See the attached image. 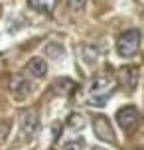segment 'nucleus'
I'll list each match as a JSON object with an SVG mask.
<instances>
[{
    "instance_id": "1",
    "label": "nucleus",
    "mask_w": 144,
    "mask_h": 150,
    "mask_svg": "<svg viewBox=\"0 0 144 150\" xmlns=\"http://www.w3.org/2000/svg\"><path fill=\"white\" fill-rule=\"evenodd\" d=\"M114 85H116V81L111 73H99L97 77L91 79L89 87H87V93H89L87 103L93 107H103L107 103V97L114 89Z\"/></svg>"
},
{
    "instance_id": "2",
    "label": "nucleus",
    "mask_w": 144,
    "mask_h": 150,
    "mask_svg": "<svg viewBox=\"0 0 144 150\" xmlns=\"http://www.w3.org/2000/svg\"><path fill=\"white\" fill-rule=\"evenodd\" d=\"M140 47V32L138 30H126L122 32L116 40V53L121 57H132L136 55Z\"/></svg>"
},
{
    "instance_id": "3",
    "label": "nucleus",
    "mask_w": 144,
    "mask_h": 150,
    "mask_svg": "<svg viewBox=\"0 0 144 150\" xmlns=\"http://www.w3.org/2000/svg\"><path fill=\"white\" fill-rule=\"evenodd\" d=\"M93 130H95V134H97L103 142H109V144L116 142L114 130H113V127H111V122H109L107 117H95V119H93Z\"/></svg>"
},
{
    "instance_id": "4",
    "label": "nucleus",
    "mask_w": 144,
    "mask_h": 150,
    "mask_svg": "<svg viewBox=\"0 0 144 150\" xmlns=\"http://www.w3.org/2000/svg\"><path fill=\"white\" fill-rule=\"evenodd\" d=\"M10 93L16 101H24V99L30 97L32 93V83L24 77V75H14L12 83H10Z\"/></svg>"
},
{
    "instance_id": "5",
    "label": "nucleus",
    "mask_w": 144,
    "mask_h": 150,
    "mask_svg": "<svg viewBox=\"0 0 144 150\" xmlns=\"http://www.w3.org/2000/svg\"><path fill=\"white\" fill-rule=\"evenodd\" d=\"M116 122H119V127L124 128V130H130V128L134 127L138 122V111L134 107H122L116 111Z\"/></svg>"
},
{
    "instance_id": "6",
    "label": "nucleus",
    "mask_w": 144,
    "mask_h": 150,
    "mask_svg": "<svg viewBox=\"0 0 144 150\" xmlns=\"http://www.w3.org/2000/svg\"><path fill=\"white\" fill-rule=\"evenodd\" d=\"M20 125H22V132L26 136H34L40 130V117L36 111H24L20 117Z\"/></svg>"
},
{
    "instance_id": "7",
    "label": "nucleus",
    "mask_w": 144,
    "mask_h": 150,
    "mask_svg": "<svg viewBox=\"0 0 144 150\" xmlns=\"http://www.w3.org/2000/svg\"><path fill=\"white\" fill-rule=\"evenodd\" d=\"M26 71L34 77H46L47 75V63L44 57H32L28 63H26Z\"/></svg>"
},
{
    "instance_id": "8",
    "label": "nucleus",
    "mask_w": 144,
    "mask_h": 150,
    "mask_svg": "<svg viewBox=\"0 0 144 150\" xmlns=\"http://www.w3.org/2000/svg\"><path fill=\"white\" fill-rule=\"evenodd\" d=\"M28 4H30L36 12H42V14H52L55 6H57V0H28Z\"/></svg>"
},
{
    "instance_id": "9",
    "label": "nucleus",
    "mask_w": 144,
    "mask_h": 150,
    "mask_svg": "<svg viewBox=\"0 0 144 150\" xmlns=\"http://www.w3.org/2000/svg\"><path fill=\"white\" fill-rule=\"evenodd\" d=\"M136 77H138V75H136V71H134L132 67H124L121 73H119V79H121V81L124 83L128 89L136 87Z\"/></svg>"
},
{
    "instance_id": "10",
    "label": "nucleus",
    "mask_w": 144,
    "mask_h": 150,
    "mask_svg": "<svg viewBox=\"0 0 144 150\" xmlns=\"http://www.w3.org/2000/svg\"><path fill=\"white\" fill-rule=\"evenodd\" d=\"M73 87H75V81L73 79H67V77H61V79H57V81L53 83V89H55V93H59V95L69 93Z\"/></svg>"
},
{
    "instance_id": "11",
    "label": "nucleus",
    "mask_w": 144,
    "mask_h": 150,
    "mask_svg": "<svg viewBox=\"0 0 144 150\" xmlns=\"http://www.w3.org/2000/svg\"><path fill=\"white\" fill-rule=\"evenodd\" d=\"M67 125L71 127V130H81L85 127V119L83 115H79V112H71L67 117Z\"/></svg>"
},
{
    "instance_id": "12",
    "label": "nucleus",
    "mask_w": 144,
    "mask_h": 150,
    "mask_svg": "<svg viewBox=\"0 0 144 150\" xmlns=\"http://www.w3.org/2000/svg\"><path fill=\"white\" fill-rule=\"evenodd\" d=\"M46 52H47V55L49 57H53V59H61L65 53H63V47L61 45H57V44H49L46 47Z\"/></svg>"
},
{
    "instance_id": "13",
    "label": "nucleus",
    "mask_w": 144,
    "mask_h": 150,
    "mask_svg": "<svg viewBox=\"0 0 144 150\" xmlns=\"http://www.w3.org/2000/svg\"><path fill=\"white\" fill-rule=\"evenodd\" d=\"M87 2H89V0H67V6L71 8V10H77V12H79V10H83V8L87 6Z\"/></svg>"
},
{
    "instance_id": "14",
    "label": "nucleus",
    "mask_w": 144,
    "mask_h": 150,
    "mask_svg": "<svg viewBox=\"0 0 144 150\" xmlns=\"http://www.w3.org/2000/svg\"><path fill=\"white\" fill-rule=\"evenodd\" d=\"M63 150H83V140H69Z\"/></svg>"
},
{
    "instance_id": "15",
    "label": "nucleus",
    "mask_w": 144,
    "mask_h": 150,
    "mask_svg": "<svg viewBox=\"0 0 144 150\" xmlns=\"http://www.w3.org/2000/svg\"><path fill=\"white\" fill-rule=\"evenodd\" d=\"M93 150H105V148H101V146H95V148H93Z\"/></svg>"
}]
</instances>
